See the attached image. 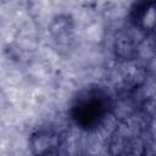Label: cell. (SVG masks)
<instances>
[{
	"instance_id": "cell-3",
	"label": "cell",
	"mask_w": 156,
	"mask_h": 156,
	"mask_svg": "<svg viewBox=\"0 0 156 156\" xmlns=\"http://www.w3.org/2000/svg\"><path fill=\"white\" fill-rule=\"evenodd\" d=\"M132 22L140 29H152L155 22V2H139L130 13Z\"/></svg>"
},
{
	"instance_id": "cell-1",
	"label": "cell",
	"mask_w": 156,
	"mask_h": 156,
	"mask_svg": "<svg viewBox=\"0 0 156 156\" xmlns=\"http://www.w3.org/2000/svg\"><path fill=\"white\" fill-rule=\"evenodd\" d=\"M110 108L107 93L98 85L83 88L71 105V118L82 128H91L99 124Z\"/></svg>"
},
{
	"instance_id": "cell-2",
	"label": "cell",
	"mask_w": 156,
	"mask_h": 156,
	"mask_svg": "<svg viewBox=\"0 0 156 156\" xmlns=\"http://www.w3.org/2000/svg\"><path fill=\"white\" fill-rule=\"evenodd\" d=\"M29 146L34 156H49L55 146V134L48 128H41L32 135Z\"/></svg>"
}]
</instances>
